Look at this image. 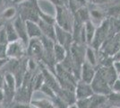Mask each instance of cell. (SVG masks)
Instances as JSON below:
<instances>
[{"label": "cell", "instance_id": "obj_7", "mask_svg": "<svg viewBox=\"0 0 120 108\" xmlns=\"http://www.w3.org/2000/svg\"><path fill=\"white\" fill-rule=\"evenodd\" d=\"M55 31H56V42L59 43L61 45L65 46L67 51H69L72 43L74 42L72 32L63 29L62 27L55 24Z\"/></svg>", "mask_w": 120, "mask_h": 108}, {"label": "cell", "instance_id": "obj_30", "mask_svg": "<svg viewBox=\"0 0 120 108\" xmlns=\"http://www.w3.org/2000/svg\"><path fill=\"white\" fill-rule=\"evenodd\" d=\"M113 66L115 68V69L116 70L117 74L120 73V61H114L113 62Z\"/></svg>", "mask_w": 120, "mask_h": 108}, {"label": "cell", "instance_id": "obj_14", "mask_svg": "<svg viewBox=\"0 0 120 108\" xmlns=\"http://www.w3.org/2000/svg\"><path fill=\"white\" fill-rule=\"evenodd\" d=\"M68 54V51L65 46L61 45L59 43L56 42L54 45V58H55L56 64L57 63H62L65 60Z\"/></svg>", "mask_w": 120, "mask_h": 108}, {"label": "cell", "instance_id": "obj_25", "mask_svg": "<svg viewBox=\"0 0 120 108\" xmlns=\"http://www.w3.org/2000/svg\"><path fill=\"white\" fill-rule=\"evenodd\" d=\"M6 48H7V44L0 43V59L7 58V56H6Z\"/></svg>", "mask_w": 120, "mask_h": 108}, {"label": "cell", "instance_id": "obj_34", "mask_svg": "<svg viewBox=\"0 0 120 108\" xmlns=\"http://www.w3.org/2000/svg\"><path fill=\"white\" fill-rule=\"evenodd\" d=\"M68 108H78L77 107V105H76V104H70Z\"/></svg>", "mask_w": 120, "mask_h": 108}, {"label": "cell", "instance_id": "obj_32", "mask_svg": "<svg viewBox=\"0 0 120 108\" xmlns=\"http://www.w3.org/2000/svg\"><path fill=\"white\" fill-rule=\"evenodd\" d=\"M15 5H20V4H22V3H23V2H26V1H28V0H11Z\"/></svg>", "mask_w": 120, "mask_h": 108}, {"label": "cell", "instance_id": "obj_12", "mask_svg": "<svg viewBox=\"0 0 120 108\" xmlns=\"http://www.w3.org/2000/svg\"><path fill=\"white\" fill-rule=\"evenodd\" d=\"M40 28L42 32V35L46 36L48 38H49L51 40L56 41V31H55V24H49L43 20H39L38 22Z\"/></svg>", "mask_w": 120, "mask_h": 108}, {"label": "cell", "instance_id": "obj_23", "mask_svg": "<svg viewBox=\"0 0 120 108\" xmlns=\"http://www.w3.org/2000/svg\"><path fill=\"white\" fill-rule=\"evenodd\" d=\"M0 43L2 44H7V38H6V33H5V26L0 28Z\"/></svg>", "mask_w": 120, "mask_h": 108}, {"label": "cell", "instance_id": "obj_33", "mask_svg": "<svg viewBox=\"0 0 120 108\" xmlns=\"http://www.w3.org/2000/svg\"><path fill=\"white\" fill-rule=\"evenodd\" d=\"M5 23H6V22H5L3 18H1V17H0V28H1V27H3V26H5Z\"/></svg>", "mask_w": 120, "mask_h": 108}, {"label": "cell", "instance_id": "obj_20", "mask_svg": "<svg viewBox=\"0 0 120 108\" xmlns=\"http://www.w3.org/2000/svg\"><path fill=\"white\" fill-rule=\"evenodd\" d=\"M85 58H86V61H88L92 66H96V54L94 53V49L92 47L88 46L86 48V53H85Z\"/></svg>", "mask_w": 120, "mask_h": 108}, {"label": "cell", "instance_id": "obj_1", "mask_svg": "<svg viewBox=\"0 0 120 108\" xmlns=\"http://www.w3.org/2000/svg\"><path fill=\"white\" fill-rule=\"evenodd\" d=\"M18 6V16H20L24 21L39 22V10L40 6L38 5V0H28L23 2Z\"/></svg>", "mask_w": 120, "mask_h": 108}, {"label": "cell", "instance_id": "obj_35", "mask_svg": "<svg viewBox=\"0 0 120 108\" xmlns=\"http://www.w3.org/2000/svg\"><path fill=\"white\" fill-rule=\"evenodd\" d=\"M4 1H5V0H0V6L2 5V4H3V2H4Z\"/></svg>", "mask_w": 120, "mask_h": 108}, {"label": "cell", "instance_id": "obj_4", "mask_svg": "<svg viewBox=\"0 0 120 108\" xmlns=\"http://www.w3.org/2000/svg\"><path fill=\"white\" fill-rule=\"evenodd\" d=\"M90 85H91V88H92V90H93L94 94L108 96L110 93L112 92L111 87L108 83V81L106 80L104 76L100 71H98L97 69H96L95 77L93 78L92 82L90 83Z\"/></svg>", "mask_w": 120, "mask_h": 108}, {"label": "cell", "instance_id": "obj_5", "mask_svg": "<svg viewBox=\"0 0 120 108\" xmlns=\"http://www.w3.org/2000/svg\"><path fill=\"white\" fill-rule=\"evenodd\" d=\"M27 54V47L21 40L7 43L6 56L10 60H22Z\"/></svg>", "mask_w": 120, "mask_h": 108}, {"label": "cell", "instance_id": "obj_17", "mask_svg": "<svg viewBox=\"0 0 120 108\" xmlns=\"http://www.w3.org/2000/svg\"><path fill=\"white\" fill-rule=\"evenodd\" d=\"M17 12H18V10L16 9L15 6H8L4 11H2L0 17L3 18L5 22H9L12 19H15V17L18 16Z\"/></svg>", "mask_w": 120, "mask_h": 108}, {"label": "cell", "instance_id": "obj_18", "mask_svg": "<svg viewBox=\"0 0 120 108\" xmlns=\"http://www.w3.org/2000/svg\"><path fill=\"white\" fill-rule=\"evenodd\" d=\"M87 0H67V7L71 11V13L74 15L77 10H79L81 7L85 6L87 4Z\"/></svg>", "mask_w": 120, "mask_h": 108}, {"label": "cell", "instance_id": "obj_36", "mask_svg": "<svg viewBox=\"0 0 120 108\" xmlns=\"http://www.w3.org/2000/svg\"><path fill=\"white\" fill-rule=\"evenodd\" d=\"M118 78H119V79H120V73H119V74H118Z\"/></svg>", "mask_w": 120, "mask_h": 108}, {"label": "cell", "instance_id": "obj_22", "mask_svg": "<svg viewBox=\"0 0 120 108\" xmlns=\"http://www.w3.org/2000/svg\"><path fill=\"white\" fill-rule=\"evenodd\" d=\"M52 102L56 108H68L69 106V104L66 103L63 98L60 97L59 96H56L55 97L52 99Z\"/></svg>", "mask_w": 120, "mask_h": 108}, {"label": "cell", "instance_id": "obj_31", "mask_svg": "<svg viewBox=\"0 0 120 108\" xmlns=\"http://www.w3.org/2000/svg\"><path fill=\"white\" fill-rule=\"evenodd\" d=\"M113 60L114 61H120V50L113 55Z\"/></svg>", "mask_w": 120, "mask_h": 108}, {"label": "cell", "instance_id": "obj_10", "mask_svg": "<svg viewBox=\"0 0 120 108\" xmlns=\"http://www.w3.org/2000/svg\"><path fill=\"white\" fill-rule=\"evenodd\" d=\"M96 75V69L94 66H92L88 61H84L81 67L80 80L85 83L90 84Z\"/></svg>", "mask_w": 120, "mask_h": 108}, {"label": "cell", "instance_id": "obj_6", "mask_svg": "<svg viewBox=\"0 0 120 108\" xmlns=\"http://www.w3.org/2000/svg\"><path fill=\"white\" fill-rule=\"evenodd\" d=\"M27 54L33 60H42L44 56V47L40 38L30 39L27 47Z\"/></svg>", "mask_w": 120, "mask_h": 108}, {"label": "cell", "instance_id": "obj_29", "mask_svg": "<svg viewBox=\"0 0 120 108\" xmlns=\"http://www.w3.org/2000/svg\"><path fill=\"white\" fill-rule=\"evenodd\" d=\"M5 101V94H4V89L0 88V104H3Z\"/></svg>", "mask_w": 120, "mask_h": 108}, {"label": "cell", "instance_id": "obj_13", "mask_svg": "<svg viewBox=\"0 0 120 108\" xmlns=\"http://www.w3.org/2000/svg\"><path fill=\"white\" fill-rule=\"evenodd\" d=\"M96 27L95 24L91 20L87 21L84 24V34H85V41L86 44H88L90 46L92 42V40L94 38L96 32Z\"/></svg>", "mask_w": 120, "mask_h": 108}, {"label": "cell", "instance_id": "obj_38", "mask_svg": "<svg viewBox=\"0 0 120 108\" xmlns=\"http://www.w3.org/2000/svg\"><path fill=\"white\" fill-rule=\"evenodd\" d=\"M113 108H120V107H113Z\"/></svg>", "mask_w": 120, "mask_h": 108}, {"label": "cell", "instance_id": "obj_27", "mask_svg": "<svg viewBox=\"0 0 120 108\" xmlns=\"http://www.w3.org/2000/svg\"><path fill=\"white\" fill-rule=\"evenodd\" d=\"M5 85V75L2 73V71H0V88H4Z\"/></svg>", "mask_w": 120, "mask_h": 108}, {"label": "cell", "instance_id": "obj_24", "mask_svg": "<svg viewBox=\"0 0 120 108\" xmlns=\"http://www.w3.org/2000/svg\"><path fill=\"white\" fill-rule=\"evenodd\" d=\"M111 90H112V92L120 94V79L119 78H117V79L115 81V83L112 85Z\"/></svg>", "mask_w": 120, "mask_h": 108}, {"label": "cell", "instance_id": "obj_2", "mask_svg": "<svg viewBox=\"0 0 120 108\" xmlns=\"http://www.w3.org/2000/svg\"><path fill=\"white\" fill-rule=\"evenodd\" d=\"M56 24L63 29L72 32L73 23H74V15L68 9L67 5H56Z\"/></svg>", "mask_w": 120, "mask_h": 108}, {"label": "cell", "instance_id": "obj_11", "mask_svg": "<svg viewBox=\"0 0 120 108\" xmlns=\"http://www.w3.org/2000/svg\"><path fill=\"white\" fill-rule=\"evenodd\" d=\"M27 34L29 39H38L42 36V32L40 28V25L37 22L33 21H25Z\"/></svg>", "mask_w": 120, "mask_h": 108}, {"label": "cell", "instance_id": "obj_8", "mask_svg": "<svg viewBox=\"0 0 120 108\" xmlns=\"http://www.w3.org/2000/svg\"><path fill=\"white\" fill-rule=\"evenodd\" d=\"M13 24L15 26V30L18 33L19 39L24 43L26 47H28L30 39L27 34V29H26V24L25 21L20 16H17L13 21Z\"/></svg>", "mask_w": 120, "mask_h": 108}, {"label": "cell", "instance_id": "obj_16", "mask_svg": "<svg viewBox=\"0 0 120 108\" xmlns=\"http://www.w3.org/2000/svg\"><path fill=\"white\" fill-rule=\"evenodd\" d=\"M74 17L79 19L80 21H82V23H86L87 21L90 20V9L87 7V5L81 7L79 10H77L74 14Z\"/></svg>", "mask_w": 120, "mask_h": 108}, {"label": "cell", "instance_id": "obj_3", "mask_svg": "<svg viewBox=\"0 0 120 108\" xmlns=\"http://www.w3.org/2000/svg\"><path fill=\"white\" fill-rule=\"evenodd\" d=\"M109 19H105L100 23V25L97 27L95 35L90 46L92 47L96 51H100V48L104 44V42L109 37Z\"/></svg>", "mask_w": 120, "mask_h": 108}, {"label": "cell", "instance_id": "obj_26", "mask_svg": "<svg viewBox=\"0 0 120 108\" xmlns=\"http://www.w3.org/2000/svg\"><path fill=\"white\" fill-rule=\"evenodd\" d=\"M109 1V0H87L88 3L93 4V5H101V4H105Z\"/></svg>", "mask_w": 120, "mask_h": 108}, {"label": "cell", "instance_id": "obj_15", "mask_svg": "<svg viewBox=\"0 0 120 108\" xmlns=\"http://www.w3.org/2000/svg\"><path fill=\"white\" fill-rule=\"evenodd\" d=\"M5 33H6V38H7V41L8 42H13V41H16L19 39L18 33L15 30V26L13 24L12 22H6L5 24Z\"/></svg>", "mask_w": 120, "mask_h": 108}, {"label": "cell", "instance_id": "obj_37", "mask_svg": "<svg viewBox=\"0 0 120 108\" xmlns=\"http://www.w3.org/2000/svg\"><path fill=\"white\" fill-rule=\"evenodd\" d=\"M5 1H11V0H5Z\"/></svg>", "mask_w": 120, "mask_h": 108}, {"label": "cell", "instance_id": "obj_21", "mask_svg": "<svg viewBox=\"0 0 120 108\" xmlns=\"http://www.w3.org/2000/svg\"><path fill=\"white\" fill-rule=\"evenodd\" d=\"M40 90L42 93H44L47 96H49V97L51 98V99H53L56 96H57V95L55 93V91H54L52 88H50L49 85H47L45 82H44V84L41 86V88H40Z\"/></svg>", "mask_w": 120, "mask_h": 108}, {"label": "cell", "instance_id": "obj_19", "mask_svg": "<svg viewBox=\"0 0 120 108\" xmlns=\"http://www.w3.org/2000/svg\"><path fill=\"white\" fill-rule=\"evenodd\" d=\"M30 104L34 108H56L52 101L49 99H39V100H31Z\"/></svg>", "mask_w": 120, "mask_h": 108}, {"label": "cell", "instance_id": "obj_28", "mask_svg": "<svg viewBox=\"0 0 120 108\" xmlns=\"http://www.w3.org/2000/svg\"><path fill=\"white\" fill-rule=\"evenodd\" d=\"M9 61V59L8 58H5V59H0V68L4 67L5 65H6Z\"/></svg>", "mask_w": 120, "mask_h": 108}, {"label": "cell", "instance_id": "obj_9", "mask_svg": "<svg viewBox=\"0 0 120 108\" xmlns=\"http://www.w3.org/2000/svg\"><path fill=\"white\" fill-rule=\"evenodd\" d=\"M75 93L76 100L90 97L94 94L93 90H92V88H91V85L83 82L80 79L77 81L76 85H75Z\"/></svg>", "mask_w": 120, "mask_h": 108}]
</instances>
